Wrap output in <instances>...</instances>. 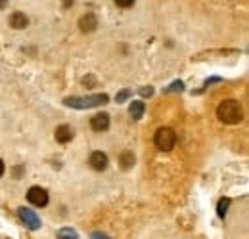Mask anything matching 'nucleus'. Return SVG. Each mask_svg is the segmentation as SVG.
I'll return each mask as SVG.
<instances>
[{
	"label": "nucleus",
	"mask_w": 249,
	"mask_h": 239,
	"mask_svg": "<svg viewBox=\"0 0 249 239\" xmlns=\"http://www.w3.org/2000/svg\"><path fill=\"white\" fill-rule=\"evenodd\" d=\"M182 88H184V85H182L180 81H177V83H173V85H171V86L167 88V92H177V90L180 92V90H182Z\"/></svg>",
	"instance_id": "2eb2a0df"
},
{
	"label": "nucleus",
	"mask_w": 249,
	"mask_h": 239,
	"mask_svg": "<svg viewBox=\"0 0 249 239\" xmlns=\"http://www.w3.org/2000/svg\"><path fill=\"white\" fill-rule=\"evenodd\" d=\"M228 207H230V199H220L217 205V214L220 216V218H224V214H226V210H228Z\"/></svg>",
	"instance_id": "4468645a"
},
{
	"label": "nucleus",
	"mask_w": 249,
	"mask_h": 239,
	"mask_svg": "<svg viewBox=\"0 0 249 239\" xmlns=\"http://www.w3.org/2000/svg\"><path fill=\"white\" fill-rule=\"evenodd\" d=\"M27 199L35 207H46L48 205V193H46V189H42L38 186H35L27 191Z\"/></svg>",
	"instance_id": "20e7f679"
},
{
	"label": "nucleus",
	"mask_w": 249,
	"mask_h": 239,
	"mask_svg": "<svg viewBox=\"0 0 249 239\" xmlns=\"http://www.w3.org/2000/svg\"><path fill=\"white\" fill-rule=\"evenodd\" d=\"M18 214H19V218H21L31 230H38V228H40V218L35 214V210L21 207V209H18Z\"/></svg>",
	"instance_id": "39448f33"
},
{
	"label": "nucleus",
	"mask_w": 249,
	"mask_h": 239,
	"mask_svg": "<svg viewBox=\"0 0 249 239\" xmlns=\"http://www.w3.org/2000/svg\"><path fill=\"white\" fill-rule=\"evenodd\" d=\"M77 238H79V234L75 230H71V228H62L58 232V239H77Z\"/></svg>",
	"instance_id": "ddd939ff"
},
{
	"label": "nucleus",
	"mask_w": 249,
	"mask_h": 239,
	"mask_svg": "<svg viewBox=\"0 0 249 239\" xmlns=\"http://www.w3.org/2000/svg\"><path fill=\"white\" fill-rule=\"evenodd\" d=\"M4 174V163H2V159H0V176Z\"/></svg>",
	"instance_id": "4be33fe9"
},
{
	"label": "nucleus",
	"mask_w": 249,
	"mask_h": 239,
	"mask_svg": "<svg viewBox=\"0 0 249 239\" xmlns=\"http://www.w3.org/2000/svg\"><path fill=\"white\" fill-rule=\"evenodd\" d=\"M140 94H142L144 98H150V96L154 94V88H152V86H144V88H140Z\"/></svg>",
	"instance_id": "a211bd4d"
},
{
	"label": "nucleus",
	"mask_w": 249,
	"mask_h": 239,
	"mask_svg": "<svg viewBox=\"0 0 249 239\" xmlns=\"http://www.w3.org/2000/svg\"><path fill=\"white\" fill-rule=\"evenodd\" d=\"M79 29L83 33H94L98 29V19L94 14H85L81 19H79Z\"/></svg>",
	"instance_id": "6e6552de"
},
{
	"label": "nucleus",
	"mask_w": 249,
	"mask_h": 239,
	"mask_svg": "<svg viewBox=\"0 0 249 239\" xmlns=\"http://www.w3.org/2000/svg\"><path fill=\"white\" fill-rule=\"evenodd\" d=\"M6 4H8L6 0H0V10H2V8H6Z\"/></svg>",
	"instance_id": "5701e85b"
},
{
	"label": "nucleus",
	"mask_w": 249,
	"mask_h": 239,
	"mask_svg": "<svg viewBox=\"0 0 249 239\" xmlns=\"http://www.w3.org/2000/svg\"><path fill=\"white\" fill-rule=\"evenodd\" d=\"M10 25H12L14 29H25V27L29 25V17H27L25 14H21V12H16V14H12V17H10Z\"/></svg>",
	"instance_id": "9d476101"
},
{
	"label": "nucleus",
	"mask_w": 249,
	"mask_h": 239,
	"mask_svg": "<svg viewBox=\"0 0 249 239\" xmlns=\"http://www.w3.org/2000/svg\"><path fill=\"white\" fill-rule=\"evenodd\" d=\"M154 142H156V148L161 151H171L177 144V134L173 128L169 126H161L154 136Z\"/></svg>",
	"instance_id": "7ed1b4c3"
},
{
	"label": "nucleus",
	"mask_w": 249,
	"mask_h": 239,
	"mask_svg": "<svg viewBox=\"0 0 249 239\" xmlns=\"http://www.w3.org/2000/svg\"><path fill=\"white\" fill-rule=\"evenodd\" d=\"M128 96H130V90H121V94H119L115 100H117V103H123L124 100L128 98Z\"/></svg>",
	"instance_id": "dca6fc26"
},
{
	"label": "nucleus",
	"mask_w": 249,
	"mask_h": 239,
	"mask_svg": "<svg viewBox=\"0 0 249 239\" xmlns=\"http://www.w3.org/2000/svg\"><path fill=\"white\" fill-rule=\"evenodd\" d=\"M217 117L220 122L238 124V122H242V119H244V107L236 100H224V102L218 103Z\"/></svg>",
	"instance_id": "f257e3e1"
},
{
	"label": "nucleus",
	"mask_w": 249,
	"mask_h": 239,
	"mask_svg": "<svg viewBox=\"0 0 249 239\" xmlns=\"http://www.w3.org/2000/svg\"><path fill=\"white\" fill-rule=\"evenodd\" d=\"M92 239H109L106 234H92Z\"/></svg>",
	"instance_id": "6ab92c4d"
},
{
	"label": "nucleus",
	"mask_w": 249,
	"mask_h": 239,
	"mask_svg": "<svg viewBox=\"0 0 249 239\" xmlns=\"http://www.w3.org/2000/svg\"><path fill=\"white\" fill-rule=\"evenodd\" d=\"M115 4H117L119 8H130V6L134 4V0H115Z\"/></svg>",
	"instance_id": "f3484780"
},
{
	"label": "nucleus",
	"mask_w": 249,
	"mask_h": 239,
	"mask_svg": "<svg viewBox=\"0 0 249 239\" xmlns=\"http://www.w3.org/2000/svg\"><path fill=\"white\" fill-rule=\"evenodd\" d=\"M71 4H73V0H63V6H65V8H69Z\"/></svg>",
	"instance_id": "412c9836"
},
{
	"label": "nucleus",
	"mask_w": 249,
	"mask_h": 239,
	"mask_svg": "<svg viewBox=\"0 0 249 239\" xmlns=\"http://www.w3.org/2000/svg\"><path fill=\"white\" fill-rule=\"evenodd\" d=\"M134 153L132 151H123L121 155H119V165L123 167V169H130L132 165H134Z\"/></svg>",
	"instance_id": "9b49d317"
},
{
	"label": "nucleus",
	"mask_w": 249,
	"mask_h": 239,
	"mask_svg": "<svg viewBox=\"0 0 249 239\" xmlns=\"http://www.w3.org/2000/svg\"><path fill=\"white\" fill-rule=\"evenodd\" d=\"M90 126L94 132H104L109 128V115L107 113H98L90 119Z\"/></svg>",
	"instance_id": "0eeeda50"
},
{
	"label": "nucleus",
	"mask_w": 249,
	"mask_h": 239,
	"mask_svg": "<svg viewBox=\"0 0 249 239\" xmlns=\"http://www.w3.org/2000/svg\"><path fill=\"white\" fill-rule=\"evenodd\" d=\"M144 115V103L142 102H132L130 103V117L134 120H140Z\"/></svg>",
	"instance_id": "f8f14e48"
},
{
	"label": "nucleus",
	"mask_w": 249,
	"mask_h": 239,
	"mask_svg": "<svg viewBox=\"0 0 249 239\" xmlns=\"http://www.w3.org/2000/svg\"><path fill=\"white\" fill-rule=\"evenodd\" d=\"M107 96L106 94H94V96H87V98H65L63 103L75 109H90V107H100L104 103H107Z\"/></svg>",
	"instance_id": "f03ea898"
},
{
	"label": "nucleus",
	"mask_w": 249,
	"mask_h": 239,
	"mask_svg": "<svg viewBox=\"0 0 249 239\" xmlns=\"http://www.w3.org/2000/svg\"><path fill=\"white\" fill-rule=\"evenodd\" d=\"M54 136H56V140H58L60 144H67V142L73 140V130H71L69 124H60V126L56 128Z\"/></svg>",
	"instance_id": "1a4fd4ad"
},
{
	"label": "nucleus",
	"mask_w": 249,
	"mask_h": 239,
	"mask_svg": "<svg viewBox=\"0 0 249 239\" xmlns=\"http://www.w3.org/2000/svg\"><path fill=\"white\" fill-rule=\"evenodd\" d=\"M107 155L104 153V151H92L90 153V157H89V165L92 167L94 171H106V167H107Z\"/></svg>",
	"instance_id": "423d86ee"
},
{
	"label": "nucleus",
	"mask_w": 249,
	"mask_h": 239,
	"mask_svg": "<svg viewBox=\"0 0 249 239\" xmlns=\"http://www.w3.org/2000/svg\"><path fill=\"white\" fill-rule=\"evenodd\" d=\"M83 85H89V86H94V81H92V79H85V81H83Z\"/></svg>",
	"instance_id": "aec40b11"
}]
</instances>
